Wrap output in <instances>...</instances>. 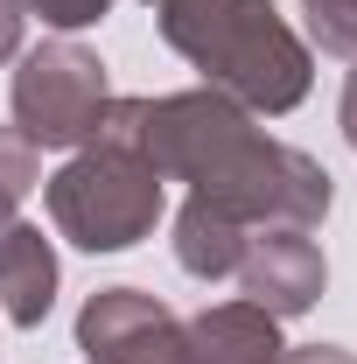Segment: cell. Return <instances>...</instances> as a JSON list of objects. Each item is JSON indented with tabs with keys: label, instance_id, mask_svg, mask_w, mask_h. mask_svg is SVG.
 Returning <instances> with one entry per match:
<instances>
[{
	"label": "cell",
	"instance_id": "6da1fadb",
	"mask_svg": "<svg viewBox=\"0 0 357 364\" xmlns=\"http://www.w3.org/2000/svg\"><path fill=\"white\" fill-rule=\"evenodd\" d=\"M147 161L161 168V182H189V196L231 210L238 225H294L315 231L336 203L329 168L273 140L238 98L196 85L147 98Z\"/></svg>",
	"mask_w": 357,
	"mask_h": 364
},
{
	"label": "cell",
	"instance_id": "7a4b0ae2",
	"mask_svg": "<svg viewBox=\"0 0 357 364\" xmlns=\"http://www.w3.org/2000/svg\"><path fill=\"white\" fill-rule=\"evenodd\" d=\"M147 14L161 43L252 119L294 112L315 85V49L287 28L280 0H147Z\"/></svg>",
	"mask_w": 357,
	"mask_h": 364
},
{
	"label": "cell",
	"instance_id": "3957f363",
	"mask_svg": "<svg viewBox=\"0 0 357 364\" xmlns=\"http://www.w3.org/2000/svg\"><path fill=\"white\" fill-rule=\"evenodd\" d=\"M49 225L78 252H134L154 238L169 210V182L147 161V98H112L98 112V134L43 182Z\"/></svg>",
	"mask_w": 357,
	"mask_h": 364
},
{
	"label": "cell",
	"instance_id": "277c9868",
	"mask_svg": "<svg viewBox=\"0 0 357 364\" xmlns=\"http://www.w3.org/2000/svg\"><path fill=\"white\" fill-rule=\"evenodd\" d=\"M105 105H112V77H105L98 49H85L78 36H49V43L14 56L7 112H14V127L36 140V147L78 154L98 134V112Z\"/></svg>",
	"mask_w": 357,
	"mask_h": 364
},
{
	"label": "cell",
	"instance_id": "5b68a950",
	"mask_svg": "<svg viewBox=\"0 0 357 364\" xmlns=\"http://www.w3.org/2000/svg\"><path fill=\"white\" fill-rule=\"evenodd\" d=\"M85 364H189L182 316L147 287H98L78 309Z\"/></svg>",
	"mask_w": 357,
	"mask_h": 364
},
{
	"label": "cell",
	"instance_id": "8992f818",
	"mask_svg": "<svg viewBox=\"0 0 357 364\" xmlns=\"http://www.w3.org/2000/svg\"><path fill=\"white\" fill-rule=\"evenodd\" d=\"M231 280H238L245 301H260L273 322H294V316H309L315 301H322V287H329V259H322V245H315L309 231L260 225L252 238H245V259H238Z\"/></svg>",
	"mask_w": 357,
	"mask_h": 364
},
{
	"label": "cell",
	"instance_id": "52a82bcc",
	"mask_svg": "<svg viewBox=\"0 0 357 364\" xmlns=\"http://www.w3.org/2000/svg\"><path fill=\"white\" fill-rule=\"evenodd\" d=\"M189 364H280V322L260 301H211L182 322Z\"/></svg>",
	"mask_w": 357,
	"mask_h": 364
},
{
	"label": "cell",
	"instance_id": "ba28073f",
	"mask_svg": "<svg viewBox=\"0 0 357 364\" xmlns=\"http://www.w3.org/2000/svg\"><path fill=\"white\" fill-rule=\"evenodd\" d=\"M0 309L14 329H43V316L56 309V245L28 218L0 238Z\"/></svg>",
	"mask_w": 357,
	"mask_h": 364
},
{
	"label": "cell",
	"instance_id": "9c48e42d",
	"mask_svg": "<svg viewBox=\"0 0 357 364\" xmlns=\"http://www.w3.org/2000/svg\"><path fill=\"white\" fill-rule=\"evenodd\" d=\"M245 238H252V225H238L231 210L203 203V196H182V210H176V267L189 280H231L238 259H245Z\"/></svg>",
	"mask_w": 357,
	"mask_h": 364
},
{
	"label": "cell",
	"instance_id": "30bf717a",
	"mask_svg": "<svg viewBox=\"0 0 357 364\" xmlns=\"http://www.w3.org/2000/svg\"><path fill=\"white\" fill-rule=\"evenodd\" d=\"M36 189H43V147L7 119V127H0V203H14V210H21Z\"/></svg>",
	"mask_w": 357,
	"mask_h": 364
},
{
	"label": "cell",
	"instance_id": "8fae6325",
	"mask_svg": "<svg viewBox=\"0 0 357 364\" xmlns=\"http://www.w3.org/2000/svg\"><path fill=\"white\" fill-rule=\"evenodd\" d=\"M302 14H309V36H302L309 49L357 63V0H302Z\"/></svg>",
	"mask_w": 357,
	"mask_h": 364
},
{
	"label": "cell",
	"instance_id": "7c38bea8",
	"mask_svg": "<svg viewBox=\"0 0 357 364\" xmlns=\"http://www.w3.org/2000/svg\"><path fill=\"white\" fill-rule=\"evenodd\" d=\"M43 28H56V36H78V28H91V21H105L112 14V0H21Z\"/></svg>",
	"mask_w": 357,
	"mask_h": 364
},
{
	"label": "cell",
	"instance_id": "4fadbf2b",
	"mask_svg": "<svg viewBox=\"0 0 357 364\" xmlns=\"http://www.w3.org/2000/svg\"><path fill=\"white\" fill-rule=\"evenodd\" d=\"M21 36H28V7L21 0H0V63L21 56Z\"/></svg>",
	"mask_w": 357,
	"mask_h": 364
},
{
	"label": "cell",
	"instance_id": "5bb4252c",
	"mask_svg": "<svg viewBox=\"0 0 357 364\" xmlns=\"http://www.w3.org/2000/svg\"><path fill=\"white\" fill-rule=\"evenodd\" d=\"M280 364H357V350H343V343H287Z\"/></svg>",
	"mask_w": 357,
	"mask_h": 364
},
{
	"label": "cell",
	"instance_id": "9a60e30c",
	"mask_svg": "<svg viewBox=\"0 0 357 364\" xmlns=\"http://www.w3.org/2000/svg\"><path fill=\"white\" fill-rule=\"evenodd\" d=\"M336 119H343V140L357 147V63H351V77H343V105H336Z\"/></svg>",
	"mask_w": 357,
	"mask_h": 364
},
{
	"label": "cell",
	"instance_id": "2e32d148",
	"mask_svg": "<svg viewBox=\"0 0 357 364\" xmlns=\"http://www.w3.org/2000/svg\"><path fill=\"white\" fill-rule=\"evenodd\" d=\"M14 225H21V210H14V203H0V238H7Z\"/></svg>",
	"mask_w": 357,
	"mask_h": 364
}]
</instances>
